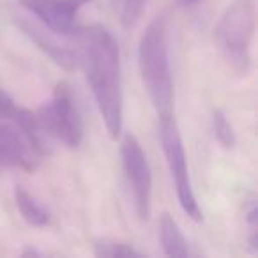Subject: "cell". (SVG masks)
<instances>
[{
	"label": "cell",
	"instance_id": "cell-4",
	"mask_svg": "<svg viewBox=\"0 0 258 258\" xmlns=\"http://www.w3.org/2000/svg\"><path fill=\"white\" fill-rule=\"evenodd\" d=\"M37 125L46 137H51L69 149L80 147L83 140L82 115L73 97L71 87L66 82L57 83L53 96L36 111Z\"/></svg>",
	"mask_w": 258,
	"mask_h": 258
},
{
	"label": "cell",
	"instance_id": "cell-7",
	"mask_svg": "<svg viewBox=\"0 0 258 258\" xmlns=\"http://www.w3.org/2000/svg\"><path fill=\"white\" fill-rule=\"evenodd\" d=\"M90 0H20L22 8L32 13L51 32L68 36L73 34L78 11Z\"/></svg>",
	"mask_w": 258,
	"mask_h": 258
},
{
	"label": "cell",
	"instance_id": "cell-12",
	"mask_svg": "<svg viewBox=\"0 0 258 258\" xmlns=\"http://www.w3.org/2000/svg\"><path fill=\"white\" fill-rule=\"evenodd\" d=\"M94 254L101 258H140L144 254L137 251L133 246L125 242H115V240H97L94 244Z\"/></svg>",
	"mask_w": 258,
	"mask_h": 258
},
{
	"label": "cell",
	"instance_id": "cell-16",
	"mask_svg": "<svg viewBox=\"0 0 258 258\" xmlns=\"http://www.w3.org/2000/svg\"><path fill=\"white\" fill-rule=\"evenodd\" d=\"M15 110H16V106H15L13 97L0 89V118H11Z\"/></svg>",
	"mask_w": 258,
	"mask_h": 258
},
{
	"label": "cell",
	"instance_id": "cell-11",
	"mask_svg": "<svg viewBox=\"0 0 258 258\" xmlns=\"http://www.w3.org/2000/svg\"><path fill=\"white\" fill-rule=\"evenodd\" d=\"M16 207L20 209L23 219L32 226H46L50 223V212L37 202L34 195H30L23 186L15 187Z\"/></svg>",
	"mask_w": 258,
	"mask_h": 258
},
{
	"label": "cell",
	"instance_id": "cell-14",
	"mask_svg": "<svg viewBox=\"0 0 258 258\" xmlns=\"http://www.w3.org/2000/svg\"><path fill=\"white\" fill-rule=\"evenodd\" d=\"M142 8H144V0H115V9L124 27H133L137 23Z\"/></svg>",
	"mask_w": 258,
	"mask_h": 258
},
{
	"label": "cell",
	"instance_id": "cell-5",
	"mask_svg": "<svg viewBox=\"0 0 258 258\" xmlns=\"http://www.w3.org/2000/svg\"><path fill=\"white\" fill-rule=\"evenodd\" d=\"M159 137H161L163 152H165L170 173H172V179L175 182V191L180 207L191 219L202 221L204 216H202V209L198 205L193 184H191L182 138H180L179 127H177V122L172 113L159 117Z\"/></svg>",
	"mask_w": 258,
	"mask_h": 258
},
{
	"label": "cell",
	"instance_id": "cell-13",
	"mask_svg": "<svg viewBox=\"0 0 258 258\" xmlns=\"http://www.w3.org/2000/svg\"><path fill=\"white\" fill-rule=\"evenodd\" d=\"M212 129H214V137L219 144L225 149H232L235 147L237 138H235V131H233L232 124L226 118L225 111L223 110H214L212 111Z\"/></svg>",
	"mask_w": 258,
	"mask_h": 258
},
{
	"label": "cell",
	"instance_id": "cell-1",
	"mask_svg": "<svg viewBox=\"0 0 258 258\" xmlns=\"http://www.w3.org/2000/svg\"><path fill=\"white\" fill-rule=\"evenodd\" d=\"M73 36L78 44V58L85 69L97 110L106 131L117 140L122 131V83L120 53L113 34L103 25L76 27Z\"/></svg>",
	"mask_w": 258,
	"mask_h": 258
},
{
	"label": "cell",
	"instance_id": "cell-2",
	"mask_svg": "<svg viewBox=\"0 0 258 258\" xmlns=\"http://www.w3.org/2000/svg\"><path fill=\"white\" fill-rule=\"evenodd\" d=\"M138 66L158 115H170L173 110V80L165 16H156L145 29L138 46Z\"/></svg>",
	"mask_w": 258,
	"mask_h": 258
},
{
	"label": "cell",
	"instance_id": "cell-9",
	"mask_svg": "<svg viewBox=\"0 0 258 258\" xmlns=\"http://www.w3.org/2000/svg\"><path fill=\"white\" fill-rule=\"evenodd\" d=\"M18 25L22 27V30L58 66V68L66 69V71H73L76 68V53H73L71 50L64 48L62 44H58L51 36H48L44 30H41L39 27H36L34 23L25 22V20H18Z\"/></svg>",
	"mask_w": 258,
	"mask_h": 258
},
{
	"label": "cell",
	"instance_id": "cell-6",
	"mask_svg": "<svg viewBox=\"0 0 258 258\" xmlns=\"http://www.w3.org/2000/svg\"><path fill=\"white\" fill-rule=\"evenodd\" d=\"M122 166L133 193L135 209L142 221H147L151 216V200H152V175L149 166L147 156L142 149L140 142L135 135L127 133L120 145Z\"/></svg>",
	"mask_w": 258,
	"mask_h": 258
},
{
	"label": "cell",
	"instance_id": "cell-3",
	"mask_svg": "<svg viewBox=\"0 0 258 258\" xmlns=\"http://www.w3.org/2000/svg\"><path fill=\"white\" fill-rule=\"evenodd\" d=\"M256 25L254 0H235L228 6L216 27V41L225 57L239 73H247L251 64V43Z\"/></svg>",
	"mask_w": 258,
	"mask_h": 258
},
{
	"label": "cell",
	"instance_id": "cell-17",
	"mask_svg": "<svg viewBox=\"0 0 258 258\" xmlns=\"http://www.w3.org/2000/svg\"><path fill=\"white\" fill-rule=\"evenodd\" d=\"M180 2L186 6H191V4H195V2H198V0H180Z\"/></svg>",
	"mask_w": 258,
	"mask_h": 258
},
{
	"label": "cell",
	"instance_id": "cell-10",
	"mask_svg": "<svg viewBox=\"0 0 258 258\" xmlns=\"http://www.w3.org/2000/svg\"><path fill=\"white\" fill-rule=\"evenodd\" d=\"M159 239H161L165 254L172 258L189 256V246H187L182 232L177 226L175 219L170 214H163L161 219H159Z\"/></svg>",
	"mask_w": 258,
	"mask_h": 258
},
{
	"label": "cell",
	"instance_id": "cell-8",
	"mask_svg": "<svg viewBox=\"0 0 258 258\" xmlns=\"http://www.w3.org/2000/svg\"><path fill=\"white\" fill-rule=\"evenodd\" d=\"M41 159L29 147L16 125L0 124V168H20L34 172Z\"/></svg>",
	"mask_w": 258,
	"mask_h": 258
},
{
	"label": "cell",
	"instance_id": "cell-15",
	"mask_svg": "<svg viewBox=\"0 0 258 258\" xmlns=\"http://www.w3.org/2000/svg\"><path fill=\"white\" fill-rule=\"evenodd\" d=\"M246 223H247V230H249V235H247V240H249V246L253 247V251H256L258 246V225H256V204L254 200H249L246 209Z\"/></svg>",
	"mask_w": 258,
	"mask_h": 258
}]
</instances>
